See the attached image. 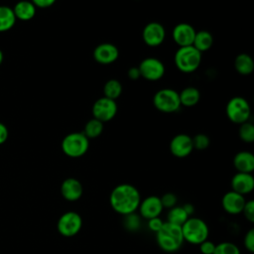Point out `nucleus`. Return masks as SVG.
Listing matches in <instances>:
<instances>
[{"label":"nucleus","instance_id":"nucleus-1","mask_svg":"<svg viewBox=\"0 0 254 254\" xmlns=\"http://www.w3.org/2000/svg\"><path fill=\"white\" fill-rule=\"evenodd\" d=\"M140 192L130 184H120L110 192L109 202L112 209L122 215L134 213L140 204Z\"/></svg>","mask_w":254,"mask_h":254},{"label":"nucleus","instance_id":"nucleus-2","mask_svg":"<svg viewBox=\"0 0 254 254\" xmlns=\"http://www.w3.org/2000/svg\"><path fill=\"white\" fill-rule=\"evenodd\" d=\"M156 242L164 252H177L185 242L182 226L175 225L167 221L164 222L161 229L156 232Z\"/></svg>","mask_w":254,"mask_h":254},{"label":"nucleus","instance_id":"nucleus-3","mask_svg":"<svg viewBox=\"0 0 254 254\" xmlns=\"http://www.w3.org/2000/svg\"><path fill=\"white\" fill-rule=\"evenodd\" d=\"M182 232L184 240L192 245H199L209 235L206 222L198 217H189L182 225Z\"/></svg>","mask_w":254,"mask_h":254},{"label":"nucleus","instance_id":"nucleus-4","mask_svg":"<svg viewBox=\"0 0 254 254\" xmlns=\"http://www.w3.org/2000/svg\"><path fill=\"white\" fill-rule=\"evenodd\" d=\"M201 63V53L192 46L179 48L175 54V64L179 70L185 73L193 72Z\"/></svg>","mask_w":254,"mask_h":254},{"label":"nucleus","instance_id":"nucleus-5","mask_svg":"<svg viewBox=\"0 0 254 254\" xmlns=\"http://www.w3.org/2000/svg\"><path fill=\"white\" fill-rule=\"evenodd\" d=\"M61 146L67 157L79 158L88 151L89 140L82 132H72L64 137Z\"/></svg>","mask_w":254,"mask_h":254},{"label":"nucleus","instance_id":"nucleus-6","mask_svg":"<svg viewBox=\"0 0 254 254\" xmlns=\"http://www.w3.org/2000/svg\"><path fill=\"white\" fill-rule=\"evenodd\" d=\"M225 112L227 118L231 122L240 125L249 120L251 108L249 102L244 97L234 96L228 100Z\"/></svg>","mask_w":254,"mask_h":254},{"label":"nucleus","instance_id":"nucleus-7","mask_svg":"<svg viewBox=\"0 0 254 254\" xmlns=\"http://www.w3.org/2000/svg\"><path fill=\"white\" fill-rule=\"evenodd\" d=\"M153 103L157 110L163 113H173L180 109L181 102L179 92L172 88H162L153 97Z\"/></svg>","mask_w":254,"mask_h":254},{"label":"nucleus","instance_id":"nucleus-8","mask_svg":"<svg viewBox=\"0 0 254 254\" xmlns=\"http://www.w3.org/2000/svg\"><path fill=\"white\" fill-rule=\"evenodd\" d=\"M82 227V218L75 211H66L63 213L57 223L59 233L64 237H72L76 235Z\"/></svg>","mask_w":254,"mask_h":254},{"label":"nucleus","instance_id":"nucleus-9","mask_svg":"<svg viewBox=\"0 0 254 254\" xmlns=\"http://www.w3.org/2000/svg\"><path fill=\"white\" fill-rule=\"evenodd\" d=\"M91 112L94 119L102 123L108 122L112 120L117 113V103L115 100L102 96L94 101Z\"/></svg>","mask_w":254,"mask_h":254},{"label":"nucleus","instance_id":"nucleus-10","mask_svg":"<svg viewBox=\"0 0 254 254\" xmlns=\"http://www.w3.org/2000/svg\"><path fill=\"white\" fill-rule=\"evenodd\" d=\"M141 77L149 81H157L165 74L164 64L156 58H146L138 65Z\"/></svg>","mask_w":254,"mask_h":254},{"label":"nucleus","instance_id":"nucleus-11","mask_svg":"<svg viewBox=\"0 0 254 254\" xmlns=\"http://www.w3.org/2000/svg\"><path fill=\"white\" fill-rule=\"evenodd\" d=\"M166 37V31L164 26L159 22L148 23L142 32V38L144 43L149 47L160 46Z\"/></svg>","mask_w":254,"mask_h":254},{"label":"nucleus","instance_id":"nucleus-12","mask_svg":"<svg viewBox=\"0 0 254 254\" xmlns=\"http://www.w3.org/2000/svg\"><path fill=\"white\" fill-rule=\"evenodd\" d=\"M192 139L188 134H178L173 137L170 142V151L177 158H186L192 152Z\"/></svg>","mask_w":254,"mask_h":254},{"label":"nucleus","instance_id":"nucleus-13","mask_svg":"<svg viewBox=\"0 0 254 254\" xmlns=\"http://www.w3.org/2000/svg\"><path fill=\"white\" fill-rule=\"evenodd\" d=\"M195 33L196 31L190 24L179 23L174 27L172 31V37L174 42L179 46V48H182L192 46Z\"/></svg>","mask_w":254,"mask_h":254},{"label":"nucleus","instance_id":"nucleus-14","mask_svg":"<svg viewBox=\"0 0 254 254\" xmlns=\"http://www.w3.org/2000/svg\"><path fill=\"white\" fill-rule=\"evenodd\" d=\"M164 207L162 205L161 199L157 195H149L140 201L138 210L140 215L149 220L151 218L159 217L162 213Z\"/></svg>","mask_w":254,"mask_h":254},{"label":"nucleus","instance_id":"nucleus-15","mask_svg":"<svg viewBox=\"0 0 254 254\" xmlns=\"http://www.w3.org/2000/svg\"><path fill=\"white\" fill-rule=\"evenodd\" d=\"M119 58L118 48L111 43H102L93 50V59L100 64H110Z\"/></svg>","mask_w":254,"mask_h":254},{"label":"nucleus","instance_id":"nucleus-16","mask_svg":"<svg viewBox=\"0 0 254 254\" xmlns=\"http://www.w3.org/2000/svg\"><path fill=\"white\" fill-rule=\"evenodd\" d=\"M246 200L243 195L229 190L224 193L221 199V205L225 212L228 214H239L242 212Z\"/></svg>","mask_w":254,"mask_h":254},{"label":"nucleus","instance_id":"nucleus-17","mask_svg":"<svg viewBox=\"0 0 254 254\" xmlns=\"http://www.w3.org/2000/svg\"><path fill=\"white\" fill-rule=\"evenodd\" d=\"M231 190L243 196L252 192L254 189V178L252 174L236 173L231 179Z\"/></svg>","mask_w":254,"mask_h":254},{"label":"nucleus","instance_id":"nucleus-18","mask_svg":"<svg viewBox=\"0 0 254 254\" xmlns=\"http://www.w3.org/2000/svg\"><path fill=\"white\" fill-rule=\"evenodd\" d=\"M83 192L81 183L74 178L65 179L61 185V193L67 201L78 200Z\"/></svg>","mask_w":254,"mask_h":254},{"label":"nucleus","instance_id":"nucleus-19","mask_svg":"<svg viewBox=\"0 0 254 254\" xmlns=\"http://www.w3.org/2000/svg\"><path fill=\"white\" fill-rule=\"evenodd\" d=\"M233 166L237 173L252 174L254 171V155L248 151H240L233 158Z\"/></svg>","mask_w":254,"mask_h":254},{"label":"nucleus","instance_id":"nucleus-20","mask_svg":"<svg viewBox=\"0 0 254 254\" xmlns=\"http://www.w3.org/2000/svg\"><path fill=\"white\" fill-rule=\"evenodd\" d=\"M36 9L37 8L33 4V2L29 1L18 2L14 6V8H12L16 20L18 19L21 21H29L33 19L36 15Z\"/></svg>","mask_w":254,"mask_h":254},{"label":"nucleus","instance_id":"nucleus-21","mask_svg":"<svg viewBox=\"0 0 254 254\" xmlns=\"http://www.w3.org/2000/svg\"><path fill=\"white\" fill-rule=\"evenodd\" d=\"M234 67L238 73L248 75L254 70V61L250 55L241 53L237 55L234 60Z\"/></svg>","mask_w":254,"mask_h":254},{"label":"nucleus","instance_id":"nucleus-22","mask_svg":"<svg viewBox=\"0 0 254 254\" xmlns=\"http://www.w3.org/2000/svg\"><path fill=\"white\" fill-rule=\"evenodd\" d=\"M179 97L181 106L191 107L198 103L200 99V92L194 86H187L179 93Z\"/></svg>","mask_w":254,"mask_h":254},{"label":"nucleus","instance_id":"nucleus-23","mask_svg":"<svg viewBox=\"0 0 254 254\" xmlns=\"http://www.w3.org/2000/svg\"><path fill=\"white\" fill-rule=\"evenodd\" d=\"M213 44V37L212 35L205 30H200L195 33L192 47L196 49L199 53L208 51Z\"/></svg>","mask_w":254,"mask_h":254},{"label":"nucleus","instance_id":"nucleus-24","mask_svg":"<svg viewBox=\"0 0 254 254\" xmlns=\"http://www.w3.org/2000/svg\"><path fill=\"white\" fill-rule=\"evenodd\" d=\"M16 18L11 7L0 6V33L9 31L15 25Z\"/></svg>","mask_w":254,"mask_h":254},{"label":"nucleus","instance_id":"nucleus-25","mask_svg":"<svg viewBox=\"0 0 254 254\" xmlns=\"http://www.w3.org/2000/svg\"><path fill=\"white\" fill-rule=\"evenodd\" d=\"M190 216L187 214V212L185 211L183 206L176 205L169 209L168 214H167V222L182 226L187 221V219Z\"/></svg>","mask_w":254,"mask_h":254},{"label":"nucleus","instance_id":"nucleus-26","mask_svg":"<svg viewBox=\"0 0 254 254\" xmlns=\"http://www.w3.org/2000/svg\"><path fill=\"white\" fill-rule=\"evenodd\" d=\"M122 93V84L119 80L111 78L107 80L103 86V96L112 100H116Z\"/></svg>","mask_w":254,"mask_h":254},{"label":"nucleus","instance_id":"nucleus-27","mask_svg":"<svg viewBox=\"0 0 254 254\" xmlns=\"http://www.w3.org/2000/svg\"><path fill=\"white\" fill-rule=\"evenodd\" d=\"M102 132H103V123L97 119L92 118L85 123L84 130L82 133L89 140V139H94L99 137Z\"/></svg>","mask_w":254,"mask_h":254},{"label":"nucleus","instance_id":"nucleus-28","mask_svg":"<svg viewBox=\"0 0 254 254\" xmlns=\"http://www.w3.org/2000/svg\"><path fill=\"white\" fill-rule=\"evenodd\" d=\"M238 135L243 142L252 143L254 141V125L249 121L240 124Z\"/></svg>","mask_w":254,"mask_h":254},{"label":"nucleus","instance_id":"nucleus-29","mask_svg":"<svg viewBox=\"0 0 254 254\" xmlns=\"http://www.w3.org/2000/svg\"><path fill=\"white\" fill-rule=\"evenodd\" d=\"M213 254H241V252L236 244L224 241L215 245Z\"/></svg>","mask_w":254,"mask_h":254},{"label":"nucleus","instance_id":"nucleus-30","mask_svg":"<svg viewBox=\"0 0 254 254\" xmlns=\"http://www.w3.org/2000/svg\"><path fill=\"white\" fill-rule=\"evenodd\" d=\"M191 139H192L193 149L200 150V151L206 149L210 143L208 136L203 133H198L194 137H191Z\"/></svg>","mask_w":254,"mask_h":254},{"label":"nucleus","instance_id":"nucleus-31","mask_svg":"<svg viewBox=\"0 0 254 254\" xmlns=\"http://www.w3.org/2000/svg\"><path fill=\"white\" fill-rule=\"evenodd\" d=\"M161 202H162V205L164 208H172L174 206L177 205V201H178V198H177V195L173 192H166L164 193L161 197Z\"/></svg>","mask_w":254,"mask_h":254},{"label":"nucleus","instance_id":"nucleus-32","mask_svg":"<svg viewBox=\"0 0 254 254\" xmlns=\"http://www.w3.org/2000/svg\"><path fill=\"white\" fill-rule=\"evenodd\" d=\"M124 225L127 227L129 230H137L140 226V219L139 216L134 213L125 215L124 219Z\"/></svg>","mask_w":254,"mask_h":254},{"label":"nucleus","instance_id":"nucleus-33","mask_svg":"<svg viewBox=\"0 0 254 254\" xmlns=\"http://www.w3.org/2000/svg\"><path fill=\"white\" fill-rule=\"evenodd\" d=\"M244 214V217L249 222H254V201L252 199L247 200L244 204V207L242 209V212Z\"/></svg>","mask_w":254,"mask_h":254},{"label":"nucleus","instance_id":"nucleus-34","mask_svg":"<svg viewBox=\"0 0 254 254\" xmlns=\"http://www.w3.org/2000/svg\"><path fill=\"white\" fill-rule=\"evenodd\" d=\"M243 244L247 251H249L250 253L254 252V229L253 228L249 229L246 232V234L244 236Z\"/></svg>","mask_w":254,"mask_h":254},{"label":"nucleus","instance_id":"nucleus-35","mask_svg":"<svg viewBox=\"0 0 254 254\" xmlns=\"http://www.w3.org/2000/svg\"><path fill=\"white\" fill-rule=\"evenodd\" d=\"M215 245L216 244H214L212 241L206 239L205 241L200 243L198 246H199V250H200L201 254H213Z\"/></svg>","mask_w":254,"mask_h":254},{"label":"nucleus","instance_id":"nucleus-36","mask_svg":"<svg viewBox=\"0 0 254 254\" xmlns=\"http://www.w3.org/2000/svg\"><path fill=\"white\" fill-rule=\"evenodd\" d=\"M163 224H164V221L160 217H155V218H151L148 220L149 229L155 233L161 229Z\"/></svg>","mask_w":254,"mask_h":254},{"label":"nucleus","instance_id":"nucleus-37","mask_svg":"<svg viewBox=\"0 0 254 254\" xmlns=\"http://www.w3.org/2000/svg\"><path fill=\"white\" fill-rule=\"evenodd\" d=\"M55 0H34L33 4L35 5L36 8H41V9H46L50 8L55 4Z\"/></svg>","mask_w":254,"mask_h":254},{"label":"nucleus","instance_id":"nucleus-38","mask_svg":"<svg viewBox=\"0 0 254 254\" xmlns=\"http://www.w3.org/2000/svg\"><path fill=\"white\" fill-rule=\"evenodd\" d=\"M8 135H9V132L6 125L0 122V145L4 144L7 141Z\"/></svg>","mask_w":254,"mask_h":254},{"label":"nucleus","instance_id":"nucleus-39","mask_svg":"<svg viewBox=\"0 0 254 254\" xmlns=\"http://www.w3.org/2000/svg\"><path fill=\"white\" fill-rule=\"evenodd\" d=\"M128 77L131 80H137L138 78L141 77V74H140L138 66H132V67H130L128 69Z\"/></svg>","mask_w":254,"mask_h":254},{"label":"nucleus","instance_id":"nucleus-40","mask_svg":"<svg viewBox=\"0 0 254 254\" xmlns=\"http://www.w3.org/2000/svg\"><path fill=\"white\" fill-rule=\"evenodd\" d=\"M183 208L185 209V211L187 212V214H188L189 216H190V215L194 212V207H193V205L190 204V203H186V204H184V205H183Z\"/></svg>","mask_w":254,"mask_h":254},{"label":"nucleus","instance_id":"nucleus-41","mask_svg":"<svg viewBox=\"0 0 254 254\" xmlns=\"http://www.w3.org/2000/svg\"><path fill=\"white\" fill-rule=\"evenodd\" d=\"M3 59H4V56H3L2 51L0 50V65H1V64H2V62H3Z\"/></svg>","mask_w":254,"mask_h":254}]
</instances>
